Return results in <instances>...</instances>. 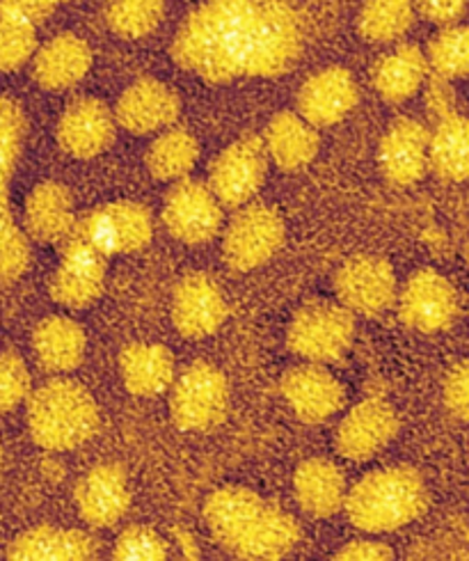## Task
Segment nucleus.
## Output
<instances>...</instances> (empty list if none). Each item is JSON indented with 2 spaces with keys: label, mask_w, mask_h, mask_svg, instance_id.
I'll return each mask as SVG.
<instances>
[{
  "label": "nucleus",
  "mask_w": 469,
  "mask_h": 561,
  "mask_svg": "<svg viewBox=\"0 0 469 561\" xmlns=\"http://www.w3.org/2000/svg\"><path fill=\"white\" fill-rule=\"evenodd\" d=\"M399 314L416 333H442L458 317V294L445 275L424 268L408 279L401 291Z\"/></svg>",
  "instance_id": "12"
},
{
  "label": "nucleus",
  "mask_w": 469,
  "mask_h": 561,
  "mask_svg": "<svg viewBox=\"0 0 469 561\" xmlns=\"http://www.w3.org/2000/svg\"><path fill=\"white\" fill-rule=\"evenodd\" d=\"M165 16V0H108L106 21L124 39H140L159 28Z\"/></svg>",
  "instance_id": "34"
},
{
  "label": "nucleus",
  "mask_w": 469,
  "mask_h": 561,
  "mask_svg": "<svg viewBox=\"0 0 469 561\" xmlns=\"http://www.w3.org/2000/svg\"><path fill=\"white\" fill-rule=\"evenodd\" d=\"M31 392V371L16 353H0V413H10Z\"/></svg>",
  "instance_id": "40"
},
{
  "label": "nucleus",
  "mask_w": 469,
  "mask_h": 561,
  "mask_svg": "<svg viewBox=\"0 0 469 561\" xmlns=\"http://www.w3.org/2000/svg\"><path fill=\"white\" fill-rule=\"evenodd\" d=\"M227 319V302L220 287L204 273L186 275L172 296V323L188 340L214 335Z\"/></svg>",
  "instance_id": "17"
},
{
  "label": "nucleus",
  "mask_w": 469,
  "mask_h": 561,
  "mask_svg": "<svg viewBox=\"0 0 469 561\" xmlns=\"http://www.w3.org/2000/svg\"><path fill=\"white\" fill-rule=\"evenodd\" d=\"M76 508L90 527H113L117 525L128 504H131V491H128L126 470L117 463H99L88 470L76 483Z\"/></svg>",
  "instance_id": "18"
},
{
  "label": "nucleus",
  "mask_w": 469,
  "mask_h": 561,
  "mask_svg": "<svg viewBox=\"0 0 469 561\" xmlns=\"http://www.w3.org/2000/svg\"><path fill=\"white\" fill-rule=\"evenodd\" d=\"M428 136L422 122L401 117L380 140L378 163L385 180L394 186H412L428 170Z\"/></svg>",
  "instance_id": "20"
},
{
  "label": "nucleus",
  "mask_w": 469,
  "mask_h": 561,
  "mask_svg": "<svg viewBox=\"0 0 469 561\" xmlns=\"http://www.w3.org/2000/svg\"><path fill=\"white\" fill-rule=\"evenodd\" d=\"M92 67V48L73 33H62L46 42L33 65L35 81L50 92L73 88L81 83Z\"/></svg>",
  "instance_id": "23"
},
{
  "label": "nucleus",
  "mask_w": 469,
  "mask_h": 561,
  "mask_svg": "<svg viewBox=\"0 0 469 561\" xmlns=\"http://www.w3.org/2000/svg\"><path fill=\"white\" fill-rule=\"evenodd\" d=\"M445 403L454 417H458L460 422L467 420V415H469V369H467L465 360H460L447 374Z\"/></svg>",
  "instance_id": "41"
},
{
  "label": "nucleus",
  "mask_w": 469,
  "mask_h": 561,
  "mask_svg": "<svg viewBox=\"0 0 469 561\" xmlns=\"http://www.w3.org/2000/svg\"><path fill=\"white\" fill-rule=\"evenodd\" d=\"M433 76L445 81L465 79L469 71V31L465 25H449L428 46L426 56Z\"/></svg>",
  "instance_id": "36"
},
{
  "label": "nucleus",
  "mask_w": 469,
  "mask_h": 561,
  "mask_svg": "<svg viewBox=\"0 0 469 561\" xmlns=\"http://www.w3.org/2000/svg\"><path fill=\"white\" fill-rule=\"evenodd\" d=\"M62 3H67V0H0V5L10 8L12 12L25 16L35 25L48 19Z\"/></svg>",
  "instance_id": "44"
},
{
  "label": "nucleus",
  "mask_w": 469,
  "mask_h": 561,
  "mask_svg": "<svg viewBox=\"0 0 469 561\" xmlns=\"http://www.w3.org/2000/svg\"><path fill=\"white\" fill-rule=\"evenodd\" d=\"M355 340V314L342 302L309 300L294 314L286 344L307 363H336L351 351Z\"/></svg>",
  "instance_id": "6"
},
{
  "label": "nucleus",
  "mask_w": 469,
  "mask_h": 561,
  "mask_svg": "<svg viewBox=\"0 0 469 561\" xmlns=\"http://www.w3.org/2000/svg\"><path fill=\"white\" fill-rule=\"evenodd\" d=\"M414 21V0H364L357 16L362 37L374 44H389L403 37Z\"/></svg>",
  "instance_id": "33"
},
{
  "label": "nucleus",
  "mask_w": 469,
  "mask_h": 561,
  "mask_svg": "<svg viewBox=\"0 0 469 561\" xmlns=\"http://www.w3.org/2000/svg\"><path fill=\"white\" fill-rule=\"evenodd\" d=\"M25 232L39 243L62 241L76 222L71 191L58 182H42L25 199Z\"/></svg>",
  "instance_id": "25"
},
{
  "label": "nucleus",
  "mask_w": 469,
  "mask_h": 561,
  "mask_svg": "<svg viewBox=\"0 0 469 561\" xmlns=\"http://www.w3.org/2000/svg\"><path fill=\"white\" fill-rule=\"evenodd\" d=\"M284 234V220L275 209L252 204L227 227L222 241L225 262L241 273L264 266L282 248Z\"/></svg>",
  "instance_id": "10"
},
{
  "label": "nucleus",
  "mask_w": 469,
  "mask_h": 561,
  "mask_svg": "<svg viewBox=\"0 0 469 561\" xmlns=\"http://www.w3.org/2000/svg\"><path fill=\"white\" fill-rule=\"evenodd\" d=\"M37 50V25L0 5V71H16Z\"/></svg>",
  "instance_id": "35"
},
{
  "label": "nucleus",
  "mask_w": 469,
  "mask_h": 561,
  "mask_svg": "<svg viewBox=\"0 0 469 561\" xmlns=\"http://www.w3.org/2000/svg\"><path fill=\"white\" fill-rule=\"evenodd\" d=\"M422 16L437 25L456 23L467 8V0H416Z\"/></svg>",
  "instance_id": "42"
},
{
  "label": "nucleus",
  "mask_w": 469,
  "mask_h": 561,
  "mask_svg": "<svg viewBox=\"0 0 469 561\" xmlns=\"http://www.w3.org/2000/svg\"><path fill=\"white\" fill-rule=\"evenodd\" d=\"M99 426L92 394L76 380H48L28 399V428L46 451H69L85 445Z\"/></svg>",
  "instance_id": "4"
},
{
  "label": "nucleus",
  "mask_w": 469,
  "mask_h": 561,
  "mask_svg": "<svg viewBox=\"0 0 469 561\" xmlns=\"http://www.w3.org/2000/svg\"><path fill=\"white\" fill-rule=\"evenodd\" d=\"M181 113L179 94L156 79H140L126 88L115 106V122L128 134L147 136L174 124Z\"/></svg>",
  "instance_id": "21"
},
{
  "label": "nucleus",
  "mask_w": 469,
  "mask_h": 561,
  "mask_svg": "<svg viewBox=\"0 0 469 561\" xmlns=\"http://www.w3.org/2000/svg\"><path fill=\"white\" fill-rule=\"evenodd\" d=\"M115 115L99 99H78L58 122V142L73 159H94L115 140Z\"/></svg>",
  "instance_id": "22"
},
{
  "label": "nucleus",
  "mask_w": 469,
  "mask_h": 561,
  "mask_svg": "<svg viewBox=\"0 0 469 561\" xmlns=\"http://www.w3.org/2000/svg\"><path fill=\"white\" fill-rule=\"evenodd\" d=\"M334 291L353 314L378 317L394 302L397 275L378 254H357L336 271Z\"/></svg>",
  "instance_id": "11"
},
{
  "label": "nucleus",
  "mask_w": 469,
  "mask_h": 561,
  "mask_svg": "<svg viewBox=\"0 0 469 561\" xmlns=\"http://www.w3.org/2000/svg\"><path fill=\"white\" fill-rule=\"evenodd\" d=\"M199 142L186 129H170L156 138L147 151V168L163 182H176L195 168Z\"/></svg>",
  "instance_id": "32"
},
{
  "label": "nucleus",
  "mask_w": 469,
  "mask_h": 561,
  "mask_svg": "<svg viewBox=\"0 0 469 561\" xmlns=\"http://www.w3.org/2000/svg\"><path fill=\"white\" fill-rule=\"evenodd\" d=\"M170 388V415L181 431H208L227 417L229 386L218 367L193 363Z\"/></svg>",
  "instance_id": "7"
},
{
  "label": "nucleus",
  "mask_w": 469,
  "mask_h": 561,
  "mask_svg": "<svg viewBox=\"0 0 469 561\" xmlns=\"http://www.w3.org/2000/svg\"><path fill=\"white\" fill-rule=\"evenodd\" d=\"M426 76L428 62L424 50L414 44H403L374 67L371 83L387 104H403L422 90Z\"/></svg>",
  "instance_id": "30"
},
{
  "label": "nucleus",
  "mask_w": 469,
  "mask_h": 561,
  "mask_svg": "<svg viewBox=\"0 0 469 561\" xmlns=\"http://www.w3.org/2000/svg\"><path fill=\"white\" fill-rule=\"evenodd\" d=\"M31 264L28 239L10 214V204H0V287L12 285Z\"/></svg>",
  "instance_id": "38"
},
{
  "label": "nucleus",
  "mask_w": 469,
  "mask_h": 561,
  "mask_svg": "<svg viewBox=\"0 0 469 561\" xmlns=\"http://www.w3.org/2000/svg\"><path fill=\"white\" fill-rule=\"evenodd\" d=\"M300 25L294 10L284 0H256L248 46L243 76L273 79L289 71L300 56Z\"/></svg>",
  "instance_id": "5"
},
{
  "label": "nucleus",
  "mask_w": 469,
  "mask_h": 561,
  "mask_svg": "<svg viewBox=\"0 0 469 561\" xmlns=\"http://www.w3.org/2000/svg\"><path fill=\"white\" fill-rule=\"evenodd\" d=\"M163 222L174 239L199 245L218 234L222 225V204L208 186L193 180L179 182L165 197Z\"/></svg>",
  "instance_id": "14"
},
{
  "label": "nucleus",
  "mask_w": 469,
  "mask_h": 561,
  "mask_svg": "<svg viewBox=\"0 0 469 561\" xmlns=\"http://www.w3.org/2000/svg\"><path fill=\"white\" fill-rule=\"evenodd\" d=\"M99 541L83 529L35 527L19 534L8 548L14 561H83L94 559Z\"/></svg>",
  "instance_id": "24"
},
{
  "label": "nucleus",
  "mask_w": 469,
  "mask_h": 561,
  "mask_svg": "<svg viewBox=\"0 0 469 561\" xmlns=\"http://www.w3.org/2000/svg\"><path fill=\"white\" fill-rule=\"evenodd\" d=\"M294 493L307 516L330 518L339 508H344L346 479L332 461L309 458L296 470Z\"/></svg>",
  "instance_id": "26"
},
{
  "label": "nucleus",
  "mask_w": 469,
  "mask_h": 561,
  "mask_svg": "<svg viewBox=\"0 0 469 561\" xmlns=\"http://www.w3.org/2000/svg\"><path fill=\"white\" fill-rule=\"evenodd\" d=\"M282 397L305 424H323L342 411L346 390L323 365L309 363L286 371L279 380Z\"/></svg>",
  "instance_id": "16"
},
{
  "label": "nucleus",
  "mask_w": 469,
  "mask_h": 561,
  "mask_svg": "<svg viewBox=\"0 0 469 561\" xmlns=\"http://www.w3.org/2000/svg\"><path fill=\"white\" fill-rule=\"evenodd\" d=\"M264 147L277 168L294 172L317 159L321 140L309 122L296 113L284 111L271 119Z\"/></svg>",
  "instance_id": "28"
},
{
  "label": "nucleus",
  "mask_w": 469,
  "mask_h": 561,
  "mask_svg": "<svg viewBox=\"0 0 469 561\" xmlns=\"http://www.w3.org/2000/svg\"><path fill=\"white\" fill-rule=\"evenodd\" d=\"M268 154L264 140L245 136L220 151L208 174V188L222 207L239 209L264 186Z\"/></svg>",
  "instance_id": "9"
},
{
  "label": "nucleus",
  "mask_w": 469,
  "mask_h": 561,
  "mask_svg": "<svg viewBox=\"0 0 469 561\" xmlns=\"http://www.w3.org/2000/svg\"><path fill=\"white\" fill-rule=\"evenodd\" d=\"M60 266L50 279V296L71 310L92 305L106 287V257L73 234H67Z\"/></svg>",
  "instance_id": "13"
},
{
  "label": "nucleus",
  "mask_w": 469,
  "mask_h": 561,
  "mask_svg": "<svg viewBox=\"0 0 469 561\" xmlns=\"http://www.w3.org/2000/svg\"><path fill=\"white\" fill-rule=\"evenodd\" d=\"M170 557L165 539L149 527H128L124 529L113 548V559L122 561H163Z\"/></svg>",
  "instance_id": "39"
},
{
  "label": "nucleus",
  "mask_w": 469,
  "mask_h": 561,
  "mask_svg": "<svg viewBox=\"0 0 469 561\" xmlns=\"http://www.w3.org/2000/svg\"><path fill=\"white\" fill-rule=\"evenodd\" d=\"M428 504L422 474L405 468H382L362 477L344 497L348 520L369 534L394 531L420 518Z\"/></svg>",
  "instance_id": "3"
},
{
  "label": "nucleus",
  "mask_w": 469,
  "mask_h": 561,
  "mask_svg": "<svg viewBox=\"0 0 469 561\" xmlns=\"http://www.w3.org/2000/svg\"><path fill=\"white\" fill-rule=\"evenodd\" d=\"M254 5L256 0H204L176 31L174 62L206 83L239 79Z\"/></svg>",
  "instance_id": "1"
},
{
  "label": "nucleus",
  "mask_w": 469,
  "mask_h": 561,
  "mask_svg": "<svg viewBox=\"0 0 469 561\" xmlns=\"http://www.w3.org/2000/svg\"><path fill=\"white\" fill-rule=\"evenodd\" d=\"M357 83L344 67H328L311 73L298 92V115L314 129L342 122L357 106Z\"/></svg>",
  "instance_id": "19"
},
{
  "label": "nucleus",
  "mask_w": 469,
  "mask_h": 561,
  "mask_svg": "<svg viewBox=\"0 0 469 561\" xmlns=\"http://www.w3.org/2000/svg\"><path fill=\"white\" fill-rule=\"evenodd\" d=\"M399 433V417L385 399L371 397L357 403L336 426L334 447L348 461H369Z\"/></svg>",
  "instance_id": "15"
},
{
  "label": "nucleus",
  "mask_w": 469,
  "mask_h": 561,
  "mask_svg": "<svg viewBox=\"0 0 469 561\" xmlns=\"http://www.w3.org/2000/svg\"><path fill=\"white\" fill-rule=\"evenodd\" d=\"M25 117L12 99L0 96V202L8 204V186L21 154Z\"/></svg>",
  "instance_id": "37"
},
{
  "label": "nucleus",
  "mask_w": 469,
  "mask_h": 561,
  "mask_svg": "<svg viewBox=\"0 0 469 561\" xmlns=\"http://www.w3.org/2000/svg\"><path fill=\"white\" fill-rule=\"evenodd\" d=\"M204 520L214 539L239 559H279L300 539V525L291 514L243 486L208 495Z\"/></svg>",
  "instance_id": "2"
},
{
  "label": "nucleus",
  "mask_w": 469,
  "mask_h": 561,
  "mask_svg": "<svg viewBox=\"0 0 469 561\" xmlns=\"http://www.w3.org/2000/svg\"><path fill=\"white\" fill-rule=\"evenodd\" d=\"M69 234L96 248L103 257L131 254L149 245L153 220L149 209L138 202H111L106 207L90 211L83 220H76Z\"/></svg>",
  "instance_id": "8"
},
{
  "label": "nucleus",
  "mask_w": 469,
  "mask_h": 561,
  "mask_svg": "<svg viewBox=\"0 0 469 561\" xmlns=\"http://www.w3.org/2000/svg\"><path fill=\"white\" fill-rule=\"evenodd\" d=\"M334 559H344V561H387L394 559V552L389 550V546L378 543V541H353L344 546L334 554Z\"/></svg>",
  "instance_id": "43"
},
{
  "label": "nucleus",
  "mask_w": 469,
  "mask_h": 561,
  "mask_svg": "<svg viewBox=\"0 0 469 561\" xmlns=\"http://www.w3.org/2000/svg\"><path fill=\"white\" fill-rule=\"evenodd\" d=\"M428 168L445 182L460 184L469 172V126L458 113L437 119L428 136Z\"/></svg>",
  "instance_id": "31"
},
{
  "label": "nucleus",
  "mask_w": 469,
  "mask_h": 561,
  "mask_svg": "<svg viewBox=\"0 0 469 561\" xmlns=\"http://www.w3.org/2000/svg\"><path fill=\"white\" fill-rule=\"evenodd\" d=\"M124 388L136 397H159L174 380V358L161 344H128L119 355Z\"/></svg>",
  "instance_id": "27"
},
{
  "label": "nucleus",
  "mask_w": 469,
  "mask_h": 561,
  "mask_svg": "<svg viewBox=\"0 0 469 561\" xmlns=\"http://www.w3.org/2000/svg\"><path fill=\"white\" fill-rule=\"evenodd\" d=\"M33 346L39 365L46 371L65 374L83 363L88 335L83 325L73 319L48 317L35 328Z\"/></svg>",
  "instance_id": "29"
},
{
  "label": "nucleus",
  "mask_w": 469,
  "mask_h": 561,
  "mask_svg": "<svg viewBox=\"0 0 469 561\" xmlns=\"http://www.w3.org/2000/svg\"><path fill=\"white\" fill-rule=\"evenodd\" d=\"M0 470H3V449H0Z\"/></svg>",
  "instance_id": "46"
},
{
  "label": "nucleus",
  "mask_w": 469,
  "mask_h": 561,
  "mask_svg": "<svg viewBox=\"0 0 469 561\" xmlns=\"http://www.w3.org/2000/svg\"><path fill=\"white\" fill-rule=\"evenodd\" d=\"M454 106H456V94H454L451 81L437 79V76H433V81L428 83V108H431V113H435L437 119H439V117H445L449 113H456Z\"/></svg>",
  "instance_id": "45"
}]
</instances>
